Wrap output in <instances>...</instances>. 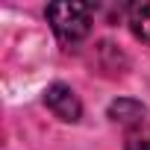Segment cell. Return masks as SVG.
Instances as JSON below:
<instances>
[{
  "mask_svg": "<svg viewBox=\"0 0 150 150\" xmlns=\"http://www.w3.org/2000/svg\"><path fill=\"white\" fill-rule=\"evenodd\" d=\"M91 15L94 9L86 3H50L47 6V21L56 38L65 44H77L91 33Z\"/></svg>",
  "mask_w": 150,
  "mask_h": 150,
  "instance_id": "6da1fadb",
  "label": "cell"
},
{
  "mask_svg": "<svg viewBox=\"0 0 150 150\" xmlns=\"http://www.w3.org/2000/svg\"><path fill=\"white\" fill-rule=\"evenodd\" d=\"M144 115H147V109H144L138 100H132V97H118V100L109 106V118H112L115 124L129 127V132L138 129V127H144Z\"/></svg>",
  "mask_w": 150,
  "mask_h": 150,
  "instance_id": "3957f363",
  "label": "cell"
},
{
  "mask_svg": "<svg viewBox=\"0 0 150 150\" xmlns=\"http://www.w3.org/2000/svg\"><path fill=\"white\" fill-rule=\"evenodd\" d=\"M127 18H129V30L150 44V0H144V3H132L127 9Z\"/></svg>",
  "mask_w": 150,
  "mask_h": 150,
  "instance_id": "277c9868",
  "label": "cell"
},
{
  "mask_svg": "<svg viewBox=\"0 0 150 150\" xmlns=\"http://www.w3.org/2000/svg\"><path fill=\"white\" fill-rule=\"evenodd\" d=\"M127 150H150V127H138L127 135Z\"/></svg>",
  "mask_w": 150,
  "mask_h": 150,
  "instance_id": "5b68a950",
  "label": "cell"
},
{
  "mask_svg": "<svg viewBox=\"0 0 150 150\" xmlns=\"http://www.w3.org/2000/svg\"><path fill=\"white\" fill-rule=\"evenodd\" d=\"M44 103H47V109H50L59 121H65V124L80 121V115H83L80 97L74 94V88L65 86V83H53V86H47V91H44Z\"/></svg>",
  "mask_w": 150,
  "mask_h": 150,
  "instance_id": "7a4b0ae2",
  "label": "cell"
}]
</instances>
